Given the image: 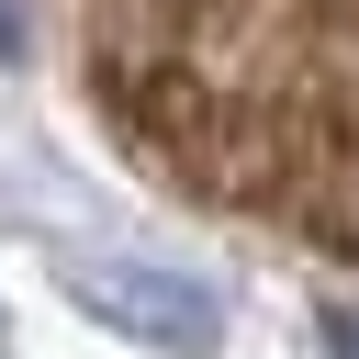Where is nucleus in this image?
Instances as JSON below:
<instances>
[{"label":"nucleus","instance_id":"nucleus-1","mask_svg":"<svg viewBox=\"0 0 359 359\" xmlns=\"http://www.w3.org/2000/svg\"><path fill=\"white\" fill-rule=\"evenodd\" d=\"M67 303L101 314V325H123V337H146V348H213L224 337V303L202 280L157 269V258H79L67 269Z\"/></svg>","mask_w":359,"mask_h":359}]
</instances>
